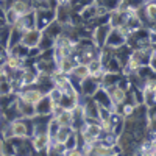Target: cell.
<instances>
[{
  "label": "cell",
  "instance_id": "4fadbf2b",
  "mask_svg": "<svg viewBox=\"0 0 156 156\" xmlns=\"http://www.w3.org/2000/svg\"><path fill=\"white\" fill-rule=\"evenodd\" d=\"M14 27H17L22 33L36 28V23H34V11H33V12H28V14H25V16H20Z\"/></svg>",
  "mask_w": 156,
  "mask_h": 156
},
{
  "label": "cell",
  "instance_id": "8fae6325",
  "mask_svg": "<svg viewBox=\"0 0 156 156\" xmlns=\"http://www.w3.org/2000/svg\"><path fill=\"white\" fill-rule=\"evenodd\" d=\"M92 98L95 100V103H97L98 106L108 108V109H111V111H117V108L112 105V101H111V98H109V95H108V92H106L105 87L100 86V87L95 90V92H94Z\"/></svg>",
  "mask_w": 156,
  "mask_h": 156
},
{
  "label": "cell",
  "instance_id": "277c9868",
  "mask_svg": "<svg viewBox=\"0 0 156 156\" xmlns=\"http://www.w3.org/2000/svg\"><path fill=\"white\" fill-rule=\"evenodd\" d=\"M42 95H44V94L39 90V87H37L36 84L27 86V87H22V89L16 90V97H17L19 100L28 101V103H31V105H34V103L41 98Z\"/></svg>",
  "mask_w": 156,
  "mask_h": 156
},
{
  "label": "cell",
  "instance_id": "7c38bea8",
  "mask_svg": "<svg viewBox=\"0 0 156 156\" xmlns=\"http://www.w3.org/2000/svg\"><path fill=\"white\" fill-rule=\"evenodd\" d=\"M41 33H42V31H39L37 28L23 31V33H22V37H20V44H23L25 47H28V48H30V47H37Z\"/></svg>",
  "mask_w": 156,
  "mask_h": 156
},
{
  "label": "cell",
  "instance_id": "5b68a950",
  "mask_svg": "<svg viewBox=\"0 0 156 156\" xmlns=\"http://www.w3.org/2000/svg\"><path fill=\"white\" fill-rule=\"evenodd\" d=\"M51 20H55L53 9H34V23L39 31H42Z\"/></svg>",
  "mask_w": 156,
  "mask_h": 156
},
{
  "label": "cell",
  "instance_id": "52a82bcc",
  "mask_svg": "<svg viewBox=\"0 0 156 156\" xmlns=\"http://www.w3.org/2000/svg\"><path fill=\"white\" fill-rule=\"evenodd\" d=\"M72 109H64L61 106H55L51 112V119L59 126H72Z\"/></svg>",
  "mask_w": 156,
  "mask_h": 156
},
{
  "label": "cell",
  "instance_id": "3957f363",
  "mask_svg": "<svg viewBox=\"0 0 156 156\" xmlns=\"http://www.w3.org/2000/svg\"><path fill=\"white\" fill-rule=\"evenodd\" d=\"M109 30H111L109 23H100L92 28V31H90V41H92V44L97 48L105 47V41H106V36H108Z\"/></svg>",
  "mask_w": 156,
  "mask_h": 156
},
{
  "label": "cell",
  "instance_id": "2e32d148",
  "mask_svg": "<svg viewBox=\"0 0 156 156\" xmlns=\"http://www.w3.org/2000/svg\"><path fill=\"white\" fill-rule=\"evenodd\" d=\"M16 105H17V112H19V117H28V119H31V117H34L36 111H34V105H31V103L28 101H23V100H16Z\"/></svg>",
  "mask_w": 156,
  "mask_h": 156
},
{
  "label": "cell",
  "instance_id": "9a60e30c",
  "mask_svg": "<svg viewBox=\"0 0 156 156\" xmlns=\"http://www.w3.org/2000/svg\"><path fill=\"white\" fill-rule=\"evenodd\" d=\"M75 64H76V61L73 59V56H62V58L56 59V70L61 73L70 75Z\"/></svg>",
  "mask_w": 156,
  "mask_h": 156
},
{
  "label": "cell",
  "instance_id": "6da1fadb",
  "mask_svg": "<svg viewBox=\"0 0 156 156\" xmlns=\"http://www.w3.org/2000/svg\"><path fill=\"white\" fill-rule=\"evenodd\" d=\"M9 131L11 137H31L34 131L33 119L28 117H16L14 120H9Z\"/></svg>",
  "mask_w": 156,
  "mask_h": 156
},
{
  "label": "cell",
  "instance_id": "cb8c5ba5",
  "mask_svg": "<svg viewBox=\"0 0 156 156\" xmlns=\"http://www.w3.org/2000/svg\"><path fill=\"white\" fill-rule=\"evenodd\" d=\"M2 140H3V139H2V137H0V147H2ZM0 154H2V153H0Z\"/></svg>",
  "mask_w": 156,
  "mask_h": 156
},
{
  "label": "cell",
  "instance_id": "9c48e42d",
  "mask_svg": "<svg viewBox=\"0 0 156 156\" xmlns=\"http://www.w3.org/2000/svg\"><path fill=\"white\" fill-rule=\"evenodd\" d=\"M105 89H106V92H108V95H109V98L112 101V105L115 108L120 106L122 103L126 100V90L123 87H120L119 84H112V86H108Z\"/></svg>",
  "mask_w": 156,
  "mask_h": 156
},
{
  "label": "cell",
  "instance_id": "d4e9b609",
  "mask_svg": "<svg viewBox=\"0 0 156 156\" xmlns=\"http://www.w3.org/2000/svg\"><path fill=\"white\" fill-rule=\"evenodd\" d=\"M2 23H5V22H3V19H0V25H2Z\"/></svg>",
  "mask_w": 156,
  "mask_h": 156
},
{
  "label": "cell",
  "instance_id": "44dd1931",
  "mask_svg": "<svg viewBox=\"0 0 156 156\" xmlns=\"http://www.w3.org/2000/svg\"><path fill=\"white\" fill-rule=\"evenodd\" d=\"M8 53L12 55V56H17L20 59H27L28 58V47H25L23 44L17 42L16 45H12L9 50H8Z\"/></svg>",
  "mask_w": 156,
  "mask_h": 156
},
{
  "label": "cell",
  "instance_id": "7a4b0ae2",
  "mask_svg": "<svg viewBox=\"0 0 156 156\" xmlns=\"http://www.w3.org/2000/svg\"><path fill=\"white\" fill-rule=\"evenodd\" d=\"M31 147L34 150V154H47V147L50 144V136L47 134V131L42 133H34L31 137Z\"/></svg>",
  "mask_w": 156,
  "mask_h": 156
},
{
  "label": "cell",
  "instance_id": "8992f818",
  "mask_svg": "<svg viewBox=\"0 0 156 156\" xmlns=\"http://www.w3.org/2000/svg\"><path fill=\"white\" fill-rule=\"evenodd\" d=\"M100 87V81L98 78L92 76V75H87L86 78L80 81V95H84V97H92L94 92Z\"/></svg>",
  "mask_w": 156,
  "mask_h": 156
},
{
  "label": "cell",
  "instance_id": "ba28073f",
  "mask_svg": "<svg viewBox=\"0 0 156 156\" xmlns=\"http://www.w3.org/2000/svg\"><path fill=\"white\" fill-rule=\"evenodd\" d=\"M126 44V37L125 34L119 30V28H111L108 36H106V41H105V47L109 48H117V47H122Z\"/></svg>",
  "mask_w": 156,
  "mask_h": 156
},
{
  "label": "cell",
  "instance_id": "ac0fdd59",
  "mask_svg": "<svg viewBox=\"0 0 156 156\" xmlns=\"http://www.w3.org/2000/svg\"><path fill=\"white\" fill-rule=\"evenodd\" d=\"M136 75L140 78L142 81H150V80H154V76H156V70L151 69L148 64H142V66L136 70Z\"/></svg>",
  "mask_w": 156,
  "mask_h": 156
},
{
  "label": "cell",
  "instance_id": "7402d4cb",
  "mask_svg": "<svg viewBox=\"0 0 156 156\" xmlns=\"http://www.w3.org/2000/svg\"><path fill=\"white\" fill-rule=\"evenodd\" d=\"M20 37H22V31L17 27H9V36H8V44H6V51L16 45L17 42H20Z\"/></svg>",
  "mask_w": 156,
  "mask_h": 156
},
{
  "label": "cell",
  "instance_id": "ffe728a7",
  "mask_svg": "<svg viewBox=\"0 0 156 156\" xmlns=\"http://www.w3.org/2000/svg\"><path fill=\"white\" fill-rule=\"evenodd\" d=\"M73 131H75V129H73L72 126H59L58 131H56V134H55V137L51 139V140H56V142H59V144H64V142L69 139V136H70Z\"/></svg>",
  "mask_w": 156,
  "mask_h": 156
},
{
  "label": "cell",
  "instance_id": "e0dca14e",
  "mask_svg": "<svg viewBox=\"0 0 156 156\" xmlns=\"http://www.w3.org/2000/svg\"><path fill=\"white\" fill-rule=\"evenodd\" d=\"M87 75H89L87 64H84V62H76L75 66H73V69H72V72H70L69 76L75 78V80H78V81H81L83 78H86Z\"/></svg>",
  "mask_w": 156,
  "mask_h": 156
},
{
  "label": "cell",
  "instance_id": "603a6c76",
  "mask_svg": "<svg viewBox=\"0 0 156 156\" xmlns=\"http://www.w3.org/2000/svg\"><path fill=\"white\" fill-rule=\"evenodd\" d=\"M53 44H55V39H51L45 33H41V37H39V42H37L39 50L44 51V50H48V48H53Z\"/></svg>",
  "mask_w": 156,
  "mask_h": 156
},
{
  "label": "cell",
  "instance_id": "d6986e66",
  "mask_svg": "<svg viewBox=\"0 0 156 156\" xmlns=\"http://www.w3.org/2000/svg\"><path fill=\"white\" fill-rule=\"evenodd\" d=\"M19 17H20L19 12L12 6L3 11V22H5L6 27H14V25L17 23V20H19Z\"/></svg>",
  "mask_w": 156,
  "mask_h": 156
},
{
  "label": "cell",
  "instance_id": "5bb4252c",
  "mask_svg": "<svg viewBox=\"0 0 156 156\" xmlns=\"http://www.w3.org/2000/svg\"><path fill=\"white\" fill-rule=\"evenodd\" d=\"M122 75H123L122 72H108V70H103V73L100 75V86L101 87H108V86L117 84V81L120 80Z\"/></svg>",
  "mask_w": 156,
  "mask_h": 156
},
{
  "label": "cell",
  "instance_id": "30bf717a",
  "mask_svg": "<svg viewBox=\"0 0 156 156\" xmlns=\"http://www.w3.org/2000/svg\"><path fill=\"white\" fill-rule=\"evenodd\" d=\"M53 109H55V105L51 103V100H50V97L47 94H44L41 98L34 103V111L39 115H51Z\"/></svg>",
  "mask_w": 156,
  "mask_h": 156
}]
</instances>
